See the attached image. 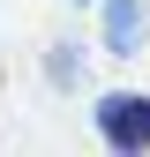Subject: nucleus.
<instances>
[{
	"instance_id": "nucleus-1",
	"label": "nucleus",
	"mask_w": 150,
	"mask_h": 157,
	"mask_svg": "<svg viewBox=\"0 0 150 157\" xmlns=\"http://www.w3.org/2000/svg\"><path fill=\"white\" fill-rule=\"evenodd\" d=\"M98 135L112 150H150V97L143 90H105L98 97Z\"/></svg>"
},
{
	"instance_id": "nucleus-2",
	"label": "nucleus",
	"mask_w": 150,
	"mask_h": 157,
	"mask_svg": "<svg viewBox=\"0 0 150 157\" xmlns=\"http://www.w3.org/2000/svg\"><path fill=\"white\" fill-rule=\"evenodd\" d=\"M143 30H150V8H143V0H105V52H112V60H135V52H143Z\"/></svg>"
}]
</instances>
